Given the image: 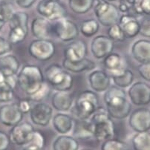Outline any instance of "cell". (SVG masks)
<instances>
[{
  "instance_id": "obj_14",
  "label": "cell",
  "mask_w": 150,
  "mask_h": 150,
  "mask_svg": "<svg viewBox=\"0 0 150 150\" xmlns=\"http://www.w3.org/2000/svg\"><path fill=\"white\" fill-rule=\"evenodd\" d=\"M130 127L136 132H144L150 130V110L139 108L132 112L129 118Z\"/></svg>"
},
{
  "instance_id": "obj_20",
  "label": "cell",
  "mask_w": 150,
  "mask_h": 150,
  "mask_svg": "<svg viewBox=\"0 0 150 150\" xmlns=\"http://www.w3.org/2000/svg\"><path fill=\"white\" fill-rule=\"evenodd\" d=\"M120 26L127 38H134L140 33V23L137 18L130 14H123L119 18Z\"/></svg>"
},
{
  "instance_id": "obj_40",
  "label": "cell",
  "mask_w": 150,
  "mask_h": 150,
  "mask_svg": "<svg viewBox=\"0 0 150 150\" xmlns=\"http://www.w3.org/2000/svg\"><path fill=\"white\" fill-rule=\"evenodd\" d=\"M45 144V137L40 131L35 130L32 137L31 141L28 144H31V145L36 146L40 148H44Z\"/></svg>"
},
{
  "instance_id": "obj_28",
  "label": "cell",
  "mask_w": 150,
  "mask_h": 150,
  "mask_svg": "<svg viewBox=\"0 0 150 150\" xmlns=\"http://www.w3.org/2000/svg\"><path fill=\"white\" fill-rule=\"evenodd\" d=\"M114 84L121 88L131 86L134 81V74L129 69H124L117 73L111 74Z\"/></svg>"
},
{
  "instance_id": "obj_51",
  "label": "cell",
  "mask_w": 150,
  "mask_h": 150,
  "mask_svg": "<svg viewBox=\"0 0 150 150\" xmlns=\"http://www.w3.org/2000/svg\"><path fill=\"white\" fill-rule=\"evenodd\" d=\"M0 1H3V2H9V3H11V2L15 1V0H0Z\"/></svg>"
},
{
  "instance_id": "obj_15",
  "label": "cell",
  "mask_w": 150,
  "mask_h": 150,
  "mask_svg": "<svg viewBox=\"0 0 150 150\" xmlns=\"http://www.w3.org/2000/svg\"><path fill=\"white\" fill-rule=\"evenodd\" d=\"M24 114L21 112L17 103L3 105L0 107V123L6 126H16L23 120Z\"/></svg>"
},
{
  "instance_id": "obj_4",
  "label": "cell",
  "mask_w": 150,
  "mask_h": 150,
  "mask_svg": "<svg viewBox=\"0 0 150 150\" xmlns=\"http://www.w3.org/2000/svg\"><path fill=\"white\" fill-rule=\"evenodd\" d=\"M46 83L57 91H69L73 86V77L57 63H53L45 71Z\"/></svg>"
},
{
  "instance_id": "obj_31",
  "label": "cell",
  "mask_w": 150,
  "mask_h": 150,
  "mask_svg": "<svg viewBox=\"0 0 150 150\" xmlns=\"http://www.w3.org/2000/svg\"><path fill=\"white\" fill-rule=\"evenodd\" d=\"M94 0H69L70 9L77 14H84L92 8Z\"/></svg>"
},
{
  "instance_id": "obj_24",
  "label": "cell",
  "mask_w": 150,
  "mask_h": 150,
  "mask_svg": "<svg viewBox=\"0 0 150 150\" xmlns=\"http://www.w3.org/2000/svg\"><path fill=\"white\" fill-rule=\"evenodd\" d=\"M73 127V137L77 140H86L93 137V126L90 120L75 119Z\"/></svg>"
},
{
  "instance_id": "obj_38",
  "label": "cell",
  "mask_w": 150,
  "mask_h": 150,
  "mask_svg": "<svg viewBox=\"0 0 150 150\" xmlns=\"http://www.w3.org/2000/svg\"><path fill=\"white\" fill-rule=\"evenodd\" d=\"M14 11L11 3L0 1V16L5 20V23H8Z\"/></svg>"
},
{
  "instance_id": "obj_26",
  "label": "cell",
  "mask_w": 150,
  "mask_h": 150,
  "mask_svg": "<svg viewBox=\"0 0 150 150\" xmlns=\"http://www.w3.org/2000/svg\"><path fill=\"white\" fill-rule=\"evenodd\" d=\"M95 62L88 58H85L83 60L75 62H69L65 59L62 60V68L66 71H69L73 73H80L87 71H91L95 69Z\"/></svg>"
},
{
  "instance_id": "obj_13",
  "label": "cell",
  "mask_w": 150,
  "mask_h": 150,
  "mask_svg": "<svg viewBox=\"0 0 150 150\" xmlns=\"http://www.w3.org/2000/svg\"><path fill=\"white\" fill-rule=\"evenodd\" d=\"M30 118L32 123L39 126H46L53 117V109L45 103H37L31 107Z\"/></svg>"
},
{
  "instance_id": "obj_11",
  "label": "cell",
  "mask_w": 150,
  "mask_h": 150,
  "mask_svg": "<svg viewBox=\"0 0 150 150\" xmlns=\"http://www.w3.org/2000/svg\"><path fill=\"white\" fill-rule=\"evenodd\" d=\"M128 95L133 105H148L150 103V86L144 82H136L130 86Z\"/></svg>"
},
{
  "instance_id": "obj_30",
  "label": "cell",
  "mask_w": 150,
  "mask_h": 150,
  "mask_svg": "<svg viewBox=\"0 0 150 150\" xmlns=\"http://www.w3.org/2000/svg\"><path fill=\"white\" fill-rule=\"evenodd\" d=\"M28 14L25 12H14L11 18L8 21L10 29L20 28L28 31Z\"/></svg>"
},
{
  "instance_id": "obj_54",
  "label": "cell",
  "mask_w": 150,
  "mask_h": 150,
  "mask_svg": "<svg viewBox=\"0 0 150 150\" xmlns=\"http://www.w3.org/2000/svg\"><path fill=\"white\" fill-rule=\"evenodd\" d=\"M82 150H91V149H82Z\"/></svg>"
},
{
  "instance_id": "obj_7",
  "label": "cell",
  "mask_w": 150,
  "mask_h": 150,
  "mask_svg": "<svg viewBox=\"0 0 150 150\" xmlns=\"http://www.w3.org/2000/svg\"><path fill=\"white\" fill-rule=\"evenodd\" d=\"M56 51L54 43L50 40L37 39L28 46L29 54L38 61H48L54 57Z\"/></svg>"
},
{
  "instance_id": "obj_17",
  "label": "cell",
  "mask_w": 150,
  "mask_h": 150,
  "mask_svg": "<svg viewBox=\"0 0 150 150\" xmlns=\"http://www.w3.org/2000/svg\"><path fill=\"white\" fill-rule=\"evenodd\" d=\"M32 35L40 40H49L53 34V24L44 17H36L31 22Z\"/></svg>"
},
{
  "instance_id": "obj_52",
  "label": "cell",
  "mask_w": 150,
  "mask_h": 150,
  "mask_svg": "<svg viewBox=\"0 0 150 150\" xmlns=\"http://www.w3.org/2000/svg\"><path fill=\"white\" fill-rule=\"evenodd\" d=\"M45 1H49V2H59V0H45Z\"/></svg>"
},
{
  "instance_id": "obj_18",
  "label": "cell",
  "mask_w": 150,
  "mask_h": 150,
  "mask_svg": "<svg viewBox=\"0 0 150 150\" xmlns=\"http://www.w3.org/2000/svg\"><path fill=\"white\" fill-rule=\"evenodd\" d=\"M88 83L94 92H105L111 86V77L103 70H94L88 75Z\"/></svg>"
},
{
  "instance_id": "obj_34",
  "label": "cell",
  "mask_w": 150,
  "mask_h": 150,
  "mask_svg": "<svg viewBox=\"0 0 150 150\" xmlns=\"http://www.w3.org/2000/svg\"><path fill=\"white\" fill-rule=\"evenodd\" d=\"M108 37L113 40L114 42H122L125 41L126 40V36H125L124 33H123V30H122L121 27L118 23L114 24L112 25L109 26L108 31Z\"/></svg>"
},
{
  "instance_id": "obj_50",
  "label": "cell",
  "mask_w": 150,
  "mask_h": 150,
  "mask_svg": "<svg viewBox=\"0 0 150 150\" xmlns=\"http://www.w3.org/2000/svg\"><path fill=\"white\" fill-rule=\"evenodd\" d=\"M5 77L2 74V73H1V72H0V83L5 82Z\"/></svg>"
},
{
  "instance_id": "obj_35",
  "label": "cell",
  "mask_w": 150,
  "mask_h": 150,
  "mask_svg": "<svg viewBox=\"0 0 150 150\" xmlns=\"http://www.w3.org/2000/svg\"><path fill=\"white\" fill-rule=\"evenodd\" d=\"M101 150H127V146L123 141L111 138L103 142Z\"/></svg>"
},
{
  "instance_id": "obj_5",
  "label": "cell",
  "mask_w": 150,
  "mask_h": 150,
  "mask_svg": "<svg viewBox=\"0 0 150 150\" xmlns=\"http://www.w3.org/2000/svg\"><path fill=\"white\" fill-rule=\"evenodd\" d=\"M99 107V98L94 91L86 90L80 93L74 104L77 118L89 120Z\"/></svg>"
},
{
  "instance_id": "obj_6",
  "label": "cell",
  "mask_w": 150,
  "mask_h": 150,
  "mask_svg": "<svg viewBox=\"0 0 150 150\" xmlns=\"http://www.w3.org/2000/svg\"><path fill=\"white\" fill-rule=\"evenodd\" d=\"M94 12L98 23L109 27L118 23L120 11L117 7L105 0H94Z\"/></svg>"
},
{
  "instance_id": "obj_47",
  "label": "cell",
  "mask_w": 150,
  "mask_h": 150,
  "mask_svg": "<svg viewBox=\"0 0 150 150\" xmlns=\"http://www.w3.org/2000/svg\"><path fill=\"white\" fill-rule=\"evenodd\" d=\"M23 150H45L44 148H40L38 146H36L31 145V144H27V145L25 146V147L23 148Z\"/></svg>"
},
{
  "instance_id": "obj_37",
  "label": "cell",
  "mask_w": 150,
  "mask_h": 150,
  "mask_svg": "<svg viewBox=\"0 0 150 150\" xmlns=\"http://www.w3.org/2000/svg\"><path fill=\"white\" fill-rule=\"evenodd\" d=\"M50 94V86L45 81L41 88L33 95L29 96V99L32 101L40 103L43 100H45Z\"/></svg>"
},
{
  "instance_id": "obj_36",
  "label": "cell",
  "mask_w": 150,
  "mask_h": 150,
  "mask_svg": "<svg viewBox=\"0 0 150 150\" xmlns=\"http://www.w3.org/2000/svg\"><path fill=\"white\" fill-rule=\"evenodd\" d=\"M14 98V89L5 82L0 83V103H8Z\"/></svg>"
},
{
  "instance_id": "obj_23",
  "label": "cell",
  "mask_w": 150,
  "mask_h": 150,
  "mask_svg": "<svg viewBox=\"0 0 150 150\" xmlns=\"http://www.w3.org/2000/svg\"><path fill=\"white\" fill-rule=\"evenodd\" d=\"M52 125L59 134H66L73 129L74 119L69 115L59 112L52 117Z\"/></svg>"
},
{
  "instance_id": "obj_25",
  "label": "cell",
  "mask_w": 150,
  "mask_h": 150,
  "mask_svg": "<svg viewBox=\"0 0 150 150\" xmlns=\"http://www.w3.org/2000/svg\"><path fill=\"white\" fill-rule=\"evenodd\" d=\"M103 66L110 74L126 69V60L121 55L117 53H111L103 59Z\"/></svg>"
},
{
  "instance_id": "obj_16",
  "label": "cell",
  "mask_w": 150,
  "mask_h": 150,
  "mask_svg": "<svg viewBox=\"0 0 150 150\" xmlns=\"http://www.w3.org/2000/svg\"><path fill=\"white\" fill-rule=\"evenodd\" d=\"M88 47L84 41L74 40L64 50V59L71 62H78L86 58Z\"/></svg>"
},
{
  "instance_id": "obj_43",
  "label": "cell",
  "mask_w": 150,
  "mask_h": 150,
  "mask_svg": "<svg viewBox=\"0 0 150 150\" xmlns=\"http://www.w3.org/2000/svg\"><path fill=\"white\" fill-rule=\"evenodd\" d=\"M18 105L20 109V111L23 114L29 113L31 109V103H30V100L29 98H25V99L19 100L18 102Z\"/></svg>"
},
{
  "instance_id": "obj_42",
  "label": "cell",
  "mask_w": 150,
  "mask_h": 150,
  "mask_svg": "<svg viewBox=\"0 0 150 150\" xmlns=\"http://www.w3.org/2000/svg\"><path fill=\"white\" fill-rule=\"evenodd\" d=\"M13 45L8 40L0 36V56H3L11 51Z\"/></svg>"
},
{
  "instance_id": "obj_1",
  "label": "cell",
  "mask_w": 150,
  "mask_h": 150,
  "mask_svg": "<svg viewBox=\"0 0 150 150\" xmlns=\"http://www.w3.org/2000/svg\"><path fill=\"white\" fill-rule=\"evenodd\" d=\"M103 100L106 105L105 109L112 118L122 120L130 115L132 105L123 88L116 86H110L105 91Z\"/></svg>"
},
{
  "instance_id": "obj_33",
  "label": "cell",
  "mask_w": 150,
  "mask_h": 150,
  "mask_svg": "<svg viewBox=\"0 0 150 150\" xmlns=\"http://www.w3.org/2000/svg\"><path fill=\"white\" fill-rule=\"evenodd\" d=\"M28 31L24 30L20 28H11L8 34V41L12 44V45H16V44L20 43L23 41L25 40L27 37Z\"/></svg>"
},
{
  "instance_id": "obj_48",
  "label": "cell",
  "mask_w": 150,
  "mask_h": 150,
  "mask_svg": "<svg viewBox=\"0 0 150 150\" xmlns=\"http://www.w3.org/2000/svg\"><path fill=\"white\" fill-rule=\"evenodd\" d=\"M5 23H6L5 22V20H4V19H2L1 16H0V30H2V28H3L4 25H5Z\"/></svg>"
},
{
  "instance_id": "obj_10",
  "label": "cell",
  "mask_w": 150,
  "mask_h": 150,
  "mask_svg": "<svg viewBox=\"0 0 150 150\" xmlns=\"http://www.w3.org/2000/svg\"><path fill=\"white\" fill-rule=\"evenodd\" d=\"M35 129L28 122H21L10 130L11 142L17 146H25L31 141Z\"/></svg>"
},
{
  "instance_id": "obj_21",
  "label": "cell",
  "mask_w": 150,
  "mask_h": 150,
  "mask_svg": "<svg viewBox=\"0 0 150 150\" xmlns=\"http://www.w3.org/2000/svg\"><path fill=\"white\" fill-rule=\"evenodd\" d=\"M73 101V95L68 91H57L53 94L51 98L53 108L59 112H67L70 110Z\"/></svg>"
},
{
  "instance_id": "obj_53",
  "label": "cell",
  "mask_w": 150,
  "mask_h": 150,
  "mask_svg": "<svg viewBox=\"0 0 150 150\" xmlns=\"http://www.w3.org/2000/svg\"><path fill=\"white\" fill-rule=\"evenodd\" d=\"M105 1H107V2H113V1H115V0H105Z\"/></svg>"
},
{
  "instance_id": "obj_9",
  "label": "cell",
  "mask_w": 150,
  "mask_h": 150,
  "mask_svg": "<svg viewBox=\"0 0 150 150\" xmlns=\"http://www.w3.org/2000/svg\"><path fill=\"white\" fill-rule=\"evenodd\" d=\"M37 11L42 17L49 21H57L67 16V11L59 2H49L41 0L37 4Z\"/></svg>"
},
{
  "instance_id": "obj_3",
  "label": "cell",
  "mask_w": 150,
  "mask_h": 150,
  "mask_svg": "<svg viewBox=\"0 0 150 150\" xmlns=\"http://www.w3.org/2000/svg\"><path fill=\"white\" fill-rule=\"evenodd\" d=\"M90 121L93 126V137L98 142H103L108 139L113 138L115 134V126L112 118L106 109L98 107Z\"/></svg>"
},
{
  "instance_id": "obj_41",
  "label": "cell",
  "mask_w": 150,
  "mask_h": 150,
  "mask_svg": "<svg viewBox=\"0 0 150 150\" xmlns=\"http://www.w3.org/2000/svg\"><path fill=\"white\" fill-rule=\"evenodd\" d=\"M137 71L144 80L150 82V62L141 64L137 68Z\"/></svg>"
},
{
  "instance_id": "obj_44",
  "label": "cell",
  "mask_w": 150,
  "mask_h": 150,
  "mask_svg": "<svg viewBox=\"0 0 150 150\" xmlns=\"http://www.w3.org/2000/svg\"><path fill=\"white\" fill-rule=\"evenodd\" d=\"M11 144V140L8 134L5 132L0 131V150H8Z\"/></svg>"
},
{
  "instance_id": "obj_2",
  "label": "cell",
  "mask_w": 150,
  "mask_h": 150,
  "mask_svg": "<svg viewBox=\"0 0 150 150\" xmlns=\"http://www.w3.org/2000/svg\"><path fill=\"white\" fill-rule=\"evenodd\" d=\"M45 83L41 69L35 65H25L17 74V85L27 95L35 94Z\"/></svg>"
},
{
  "instance_id": "obj_32",
  "label": "cell",
  "mask_w": 150,
  "mask_h": 150,
  "mask_svg": "<svg viewBox=\"0 0 150 150\" xmlns=\"http://www.w3.org/2000/svg\"><path fill=\"white\" fill-rule=\"evenodd\" d=\"M99 30L100 23L98 21L93 19L84 20L80 27V31L86 37H93L99 31Z\"/></svg>"
},
{
  "instance_id": "obj_39",
  "label": "cell",
  "mask_w": 150,
  "mask_h": 150,
  "mask_svg": "<svg viewBox=\"0 0 150 150\" xmlns=\"http://www.w3.org/2000/svg\"><path fill=\"white\" fill-rule=\"evenodd\" d=\"M140 23V33L141 36L150 38V15H144Z\"/></svg>"
},
{
  "instance_id": "obj_22",
  "label": "cell",
  "mask_w": 150,
  "mask_h": 150,
  "mask_svg": "<svg viewBox=\"0 0 150 150\" xmlns=\"http://www.w3.org/2000/svg\"><path fill=\"white\" fill-rule=\"evenodd\" d=\"M20 67V62L16 56L5 54L0 57V72L5 76L16 75Z\"/></svg>"
},
{
  "instance_id": "obj_19",
  "label": "cell",
  "mask_w": 150,
  "mask_h": 150,
  "mask_svg": "<svg viewBox=\"0 0 150 150\" xmlns=\"http://www.w3.org/2000/svg\"><path fill=\"white\" fill-rule=\"evenodd\" d=\"M132 55L139 63L150 62V41L147 40H139L134 42L132 46Z\"/></svg>"
},
{
  "instance_id": "obj_46",
  "label": "cell",
  "mask_w": 150,
  "mask_h": 150,
  "mask_svg": "<svg viewBox=\"0 0 150 150\" xmlns=\"http://www.w3.org/2000/svg\"><path fill=\"white\" fill-rule=\"evenodd\" d=\"M118 8L119 11L122 12V13H128L130 8H131V7L126 3V2L125 0L124 1H123V0H121V2L119 4L118 8Z\"/></svg>"
},
{
  "instance_id": "obj_12",
  "label": "cell",
  "mask_w": 150,
  "mask_h": 150,
  "mask_svg": "<svg viewBox=\"0 0 150 150\" xmlns=\"http://www.w3.org/2000/svg\"><path fill=\"white\" fill-rule=\"evenodd\" d=\"M115 42L108 36L98 35L94 37L91 42L90 50L94 58L98 59H104L113 52Z\"/></svg>"
},
{
  "instance_id": "obj_49",
  "label": "cell",
  "mask_w": 150,
  "mask_h": 150,
  "mask_svg": "<svg viewBox=\"0 0 150 150\" xmlns=\"http://www.w3.org/2000/svg\"><path fill=\"white\" fill-rule=\"evenodd\" d=\"M125 1H126V3L129 5L131 8L133 6V5H134V0H125Z\"/></svg>"
},
{
  "instance_id": "obj_29",
  "label": "cell",
  "mask_w": 150,
  "mask_h": 150,
  "mask_svg": "<svg viewBox=\"0 0 150 150\" xmlns=\"http://www.w3.org/2000/svg\"><path fill=\"white\" fill-rule=\"evenodd\" d=\"M134 150H150V132H137L132 139Z\"/></svg>"
},
{
  "instance_id": "obj_27",
  "label": "cell",
  "mask_w": 150,
  "mask_h": 150,
  "mask_svg": "<svg viewBox=\"0 0 150 150\" xmlns=\"http://www.w3.org/2000/svg\"><path fill=\"white\" fill-rule=\"evenodd\" d=\"M79 143L72 136L62 134L53 143V150H78Z\"/></svg>"
},
{
  "instance_id": "obj_8",
  "label": "cell",
  "mask_w": 150,
  "mask_h": 150,
  "mask_svg": "<svg viewBox=\"0 0 150 150\" xmlns=\"http://www.w3.org/2000/svg\"><path fill=\"white\" fill-rule=\"evenodd\" d=\"M55 22L53 24V34L61 41H74L79 36V28L73 21L64 18Z\"/></svg>"
},
{
  "instance_id": "obj_45",
  "label": "cell",
  "mask_w": 150,
  "mask_h": 150,
  "mask_svg": "<svg viewBox=\"0 0 150 150\" xmlns=\"http://www.w3.org/2000/svg\"><path fill=\"white\" fill-rule=\"evenodd\" d=\"M15 2L19 8L27 9L35 3L36 0H15Z\"/></svg>"
}]
</instances>
